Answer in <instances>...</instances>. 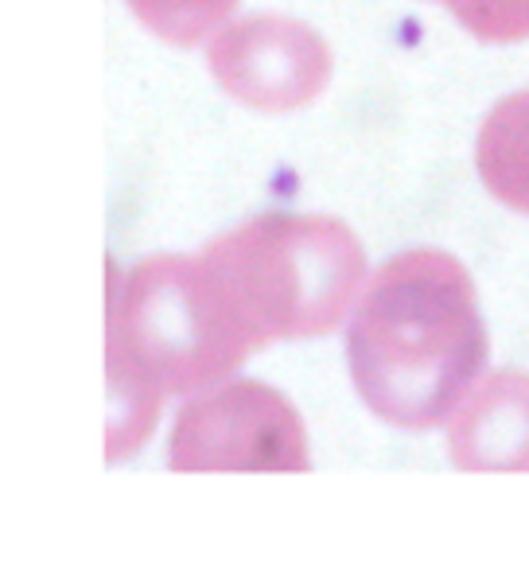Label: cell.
<instances>
[{
	"label": "cell",
	"mask_w": 529,
	"mask_h": 568,
	"mask_svg": "<svg viewBox=\"0 0 529 568\" xmlns=\"http://www.w3.org/2000/svg\"><path fill=\"white\" fill-rule=\"evenodd\" d=\"M487 324L467 268L444 250H405L366 281L347 327L358 397L397 428L448 425L487 366Z\"/></svg>",
	"instance_id": "1"
},
{
	"label": "cell",
	"mask_w": 529,
	"mask_h": 568,
	"mask_svg": "<svg viewBox=\"0 0 529 568\" xmlns=\"http://www.w3.org/2000/svg\"><path fill=\"white\" fill-rule=\"evenodd\" d=\"M203 253L261 347L335 332L366 288L363 242L327 214H261Z\"/></svg>",
	"instance_id": "2"
},
{
	"label": "cell",
	"mask_w": 529,
	"mask_h": 568,
	"mask_svg": "<svg viewBox=\"0 0 529 568\" xmlns=\"http://www.w3.org/2000/svg\"><path fill=\"white\" fill-rule=\"evenodd\" d=\"M113 276L110 351L172 394H203L261 351L206 253H156Z\"/></svg>",
	"instance_id": "3"
},
{
	"label": "cell",
	"mask_w": 529,
	"mask_h": 568,
	"mask_svg": "<svg viewBox=\"0 0 529 568\" xmlns=\"http://www.w3.org/2000/svg\"><path fill=\"white\" fill-rule=\"evenodd\" d=\"M172 471H308V433L281 389L226 378L175 413Z\"/></svg>",
	"instance_id": "4"
},
{
	"label": "cell",
	"mask_w": 529,
	"mask_h": 568,
	"mask_svg": "<svg viewBox=\"0 0 529 568\" xmlns=\"http://www.w3.org/2000/svg\"><path fill=\"white\" fill-rule=\"evenodd\" d=\"M206 67L234 102L261 113L312 105L332 82V48L296 17H242L206 40Z\"/></svg>",
	"instance_id": "5"
},
{
	"label": "cell",
	"mask_w": 529,
	"mask_h": 568,
	"mask_svg": "<svg viewBox=\"0 0 529 568\" xmlns=\"http://www.w3.org/2000/svg\"><path fill=\"white\" fill-rule=\"evenodd\" d=\"M448 459L459 471H529V374L495 371L448 417Z\"/></svg>",
	"instance_id": "6"
},
{
	"label": "cell",
	"mask_w": 529,
	"mask_h": 568,
	"mask_svg": "<svg viewBox=\"0 0 529 568\" xmlns=\"http://www.w3.org/2000/svg\"><path fill=\"white\" fill-rule=\"evenodd\" d=\"M479 180L502 206L529 214V90L510 94L487 113L475 144Z\"/></svg>",
	"instance_id": "7"
},
{
	"label": "cell",
	"mask_w": 529,
	"mask_h": 568,
	"mask_svg": "<svg viewBox=\"0 0 529 568\" xmlns=\"http://www.w3.org/2000/svg\"><path fill=\"white\" fill-rule=\"evenodd\" d=\"M125 4L156 40L172 48L206 43L237 9V0H125Z\"/></svg>",
	"instance_id": "8"
},
{
	"label": "cell",
	"mask_w": 529,
	"mask_h": 568,
	"mask_svg": "<svg viewBox=\"0 0 529 568\" xmlns=\"http://www.w3.org/2000/svg\"><path fill=\"white\" fill-rule=\"evenodd\" d=\"M448 12L482 43L529 40V0H451Z\"/></svg>",
	"instance_id": "9"
},
{
	"label": "cell",
	"mask_w": 529,
	"mask_h": 568,
	"mask_svg": "<svg viewBox=\"0 0 529 568\" xmlns=\"http://www.w3.org/2000/svg\"><path fill=\"white\" fill-rule=\"evenodd\" d=\"M436 4H444V9H448V4H451V0H436Z\"/></svg>",
	"instance_id": "10"
}]
</instances>
